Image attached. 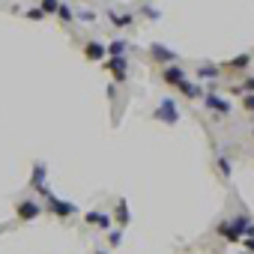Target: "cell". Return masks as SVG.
I'll return each instance as SVG.
<instances>
[{
	"label": "cell",
	"instance_id": "d6986e66",
	"mask_svg": "<svg viewBox=\"0 0 254 254\" xmlns=\"http://www.w3.org/2000/svg\"><path fill=\"white\" fill-rule=\"evenodd\" d=\"M215 168H218V177L221 180H230V159L227 156H218L215 159Z\"/></svg>",
	"mask_w": 254,
	"mask_h": 254
},
{
	"label": "cell",
	"instance_id": "52a82bcc",
	"mask_svg": "<svg viewBox=\"0 0 254 254\" xmlns=\"http://www.w3.org/2000/svg\"><path fill=\"white\" fill-rule=\"evenodd\" d=\"M105 69L114 75V81H117V84H123L126 78H129V72H126V57H111V60L105 63Z\"/></svg>",
	"mask_w": 254,
	"mask_h": 254
},
{
	"label": "cell",
	"instance_id": "e0dca14e",
	"mask_svg": "<svg viewBox=\"0 0 254 254\" xmlns=\"http://www.w3.org/2000/svg\"><path fill=\"white\" fill-rule=\"evenodd\" d=\"M45 177H48V168H45L42 162H36V165H33V180H30V186H33V189L45 186Z\"/></svg>",
	"mask_w": 254,
	"mask_h": 254
},
{
	"label": "cell",
	"instance_id": "277c9868",
	"mask_svg": "<svg viewBox=\"0 0 254 254\" xmlns=\"http://www.w3.org/2000/svg\"><path fill=\"white\" fill-rule=\"evenodd\" d=\"M162 81H165L168 87H180V84L186 81V69H183V66H177V63L162 66Z\"/></svg>",
	"mask_w": 254,
	"mask_h": 254
},
{
	"label": "cell",
	"instance_id": "9a60e30c",
	"mask_svg": "<svg viewBox=\"0 0 254 254\" xmlns=\"http://www.w3.org/2000/svg\"><path fill=\"white\" fill-rule=\"evenodd\" d=\"M108 21H111L117 30H123V27H132V24H135V15H117V12H108Z\"/></svg>",
	"mask_w": 254,
	"mask_h": 254
},
{
	"label": "cell",
	"instance_id": "f546056e",
	"mask_svg": "<svg viewBox=\"0 0 254 254\" xmlns=\"http://www.w3.org/2000/svg\"><path fill=\"white\" fill-rule=\"evenodd\" d=\"M251 135H254V129H251Z\"/></svg>",
	"mask_w": 254,
	"mask_h": 254
},
{
	"label": "cell",
	"instance_id": "2e32d148",
	"mask_svg": "<svg viewBox=\"0 0 254 254\" xmlns=\"http://www.w3.org/2000/svg\"><path fill=\"white\" fill-rule=\"evenodd\" d=\"M180 93H183V96H189V99H203V90H200L197 84H191L189 78L180 84Z\"/></svg>",
	"mask_w": 254,
	"mask_h": 254
},
{
	"label": "cell",
	"instance_id": "3957f363",
	"mask_svg": "<svg viewBox=\"0 0 254 254\" xmlns=\"http://www.w3.org/2000/svg\"><path fill=\"white\" fill-rule=\"evenodd\" d=\"M15 215H18V221H33V218L42 215V206H39L36 200H18Z\"/></svg>",
	"mask_w": 254,
	"mask_h": 254
},
{
	"label": "cell",
	"instance_id": "8fae6325",
	"mask_svg": "<svg viewBox=\"0 0 254 254\" xmlns=\"http://www.w3.org/2000/svg\"><path fill=\"white\" fill-rule=\"evenodd\" d=\"M251 66V54H239V57H233V60H227L221 69H236V72H245Z\"/></svg>",
	"mask_w": 254,
	"mask_h": 254
},
{
	"label": "cell",
	"instance_id": "6da1fadb",
	"mask_svg": "<svg viewBox=\"0 0 254 254\" xmlns=\"http://www.w3.org/2000/svg\"><path fill=\"white\" fill-rule=\"evenodd\" d=\"M156 120H162V123H168V126H174V123H180V111H177V105H174V99H171V96H165V99L159 102V111H156Z\"/></svg>",
	"mask_w": 254,
	"mask_h": 254
},
{
	"label": "cell",
	"instance_id": "4fadbf2b",
	"mask_svg": "<svg viewBox=\"0 0 254 254\" xmlns=\"http://www.w3.org/2000/svg\"><path fill=\"white\" fill-rule=\"evenodd\" d=\"M218 236H221L224 242H242V233H236V230L230 227V221H221V224H218Z\"/></svg>",
	"mask_w": 254,
	"mask_h": 254
},
{
	"label": "cell",
	"instance_id": "7402d4cb",
	"mask_svg": "<svg viewBox=\"0 0 254 254\" xmlns=\"http://www.w3.org/2000/svg\"><path fill=\"white\" fill-rule=\"evenodd\" d=\"M123 242V227H117V230H108V245L111 248H117Z\"/></svg>",
	"mask_w": 254,
	"mask_h": 254
},
{
	"label": "cell",
	"instance_id": "484cf974",
	"mask_svg": "<svg viewBox=\"0 0 254 254\" xmlns=\"http://www.w3.org/2000/svg\"><path fill=\"white\" fill-rule=\"evenodd\" d=\"M78 18H81V21H93V18H96V15H93V12H90V9H84V12H81V15H78Z\"/></svg>",
	"mask_w": 254,
	"mask_h": 254
},
{
	"label": "cell",
	"instance_id": "ac0fdd59",
	"mask_svg": "<svg viewBox=\"0 0 254 254\" xmlns=\"http://www.w3.org/2000/svg\"><path fill=\"white\" fill-rule=\"evenodd\" d=\"M126 48H129V42H126V39H114L111 45H105V51H108L111 57H123V54H126Z\"/></svg>",
	"mask_w": 254,
	"mask_h": 254
},
{
	"label": "cell",
	"instance_id": "cb8c5ba5",
	"mask_svg": "<svg viewBox=\"0 0 254 254\" xmlns=\"http://www.w3.org/2000/svg\"><path fill=\"white\" fill-rule=\"evenodd\" d=\"M242 108L254 114V93H248V96H242Z\"/></svg>",
	"mask_w": 254,
	"mask_h": 254
},
{
	"label": "cell",
	"instance_id": "f1b7e54d",
	"mask_svg": "<svg viewBox=\"0 0 254 254\" xmlns=\"http://www.w3.org/2000/svg\"><path fill=\"white\" fill-rule=\"evenodd\" d=\"M96 254H105V251H96Z\"/></svg>",
	"mask_w": 254,
	"mask_h": 254
},
{
	"label": "cell",
	"instance_id": "9c48e42d",
	"mask_svg": "<svg viewBox=\"0 0 254 254\" xmlns=\"http://www.w3.org/2000/svg\"><path fill=\"white\" fill-rule=\"evenodd\" d=\"M111 218H117V224H120V227L132 221V215H129V203H126L123 197L117 200V209H114V215H111Z\"/></svg>",
	"mask_w": 254,
	"mask_h": 254
},
{
	"label": "cell",
	"instance_id": "5bb4252c",
	"mask_svg": "<svg viewBox=\"0 0 254 254\" xmlns=\"http://www.w3.org/2000/svg\"><path fill=\"white\" fill-rule=\"evenodd\" d=\"M230 227H233L236 233H242V236H245V233H248V227H251V218H248L245 212H239V215H233V218H230Z\"/></svg>",
	"mask_w": 254,
	"mask_h": 254
},
{
	"label": "cell",
	"instance_id": "d4e9b609",
	"mask_svg": "<svg viewBox=\"0 0 254 254\" xmlns=\"http://www.w3.org/2000/svg\"><path fill=\"white\" fill-rule=\"evenodd\" d=\"M27 18H30V21H42V18H45V15H42V12H39V9H30V12H27Z\"/></svg>",
	"mask_w": 254,
	"mask_h": 254
},
{
	"label": "cell",
	"instance_id": "4316f807",
	"mask_svg": "<svg viewBox=\"0 0 254 254\" xmlns=\"http://www.w3.org/2000/svg\"><path fill=\"white\" fill-rule=\"evenodd\" d=\"M242 242H245V248H248V251H251V254H254V239H251V236H245V239H242Z\"/></svg>",
	"mask_w": 254,
	"mask_h": 254
},
{
	"label": "cell",
	"instance_id": "7a4b0ae2",
	"mask_svg": "<svg viewBox=\"0 0 254 254\" xmlns=\"http://www.w3.org/2000/svg\"><path fill=\"white\" fill-rule=\"evenodd\" d=\"M48 212H51V215H57V218H69V215H75V212H78V206L51 194V197H48Z\"/></svg>",
	"mask_w": 254,
	"mask_h": 254
},
{
	"label": "cell",
	"instance_id": "30bf717a",
	"mask_svg": "<svg viewBox=\"0 0 254 254\" xmlns=\"http://www.w3.org/2000/svg\"><path fill=\"white\" fill-rule=\"evenodd\" d=\"M84 54H87V60H102L108 51H105V45H102V42H96V39H93V42H87V45H84Z\"/></svg>",
	"mask_w": 254,
	"mask_h": 254
},
{
	"label": "cell",
	"instance_id": "83f0119b",
	"mask_svg": "<svg viewBox=\"0 0 254 254\" xmlns=\"http://www.w3.org/2000/svg\"><path fill=\"white\" fill-rule=\"evenodd\" d=\"M3 230H6V227H0V233H3Z\"/></svg>",
	"mask_w": 254,
	"mask_h": 254
},
{
	"label": "cell",
	"instance_id": "603a6c76",
	"mask_svg": "<svg viewBox=\"0 0 254 254\" xmlns=\"http://www.w3.org/2000/svg\"><path fill=\"white\" fill-rule=\"evenodd\" d=\"M57 15H60V21H66V24H69V21L75 18V12H72V9H69L66 3H60V6H57Z\"/></svg>",
	"mask_w": 254,
	"mask_h": 254
},
{
	"label": "cell",
	"instance_id": "ba28073f",
	"mask_svg": "<svg viewBox=\"0 0 254 254\" xmlns=\"http://www.w3.org/2000/svg\"><path fill=\"white\" fill-rule=\"evenodd\" d=\"M203 105H206L209 111H218V114H230V111H233V105H230L227 99L215 96V93H203Z\"/></svg>",
	"mask_w": 254,
	"mask_h": 254
},
{
	"label": "cell",
	"instance_id": "7c38bea8",
	"mask_svg": "<svg viewBox=\"0 0 254 254\" xmlns=\"http://www.w3.org/2000/svg\"><path fill=\"white\" fill-rule=\"evenodd\" d=\"M197 78H200V81H209V78L215 81V78H221V66H215V63H203V66L197 69Z\"/></svg>",
	"mask_w": 254,
	"mask_h": 254
},
{
	"label": "cell",
	"instance_id": "5b68a950",
	"mask_svg": "<svg viewBox=\"0 0 254 254\" xmlns=\"http://www.w3.org/2000/svg\"><path fill=\"white\" fill-rule=\"evenodd\" d=\"M84 221H87L90 227H99V230H111V224H114V218H111L108 212H102V209H90V212L84 215Z\"/></svg>",
	"mask_w": 254,
	"mask_h": 254
},
{
	"label": "cell",
	"instance_id": "44dd1931",
	"mask_svg": "<svg viewBox=\"0 0 254 254\" xmlns=\"http://www.w3.org/2000/svg\"><path fill=\"white\" fill-rule=\"evenodd\" d=\"M57 6H60V0H39V12H42V15L57 12Z\"/></svg>",
	"mask_w": 254,
	"mask_h": 254
},
{
	"label": "cell",
	"instance_id": "ffe728a7",
	"mask_svg": "<svg viewBox=\"0 0 254 254\" xmlns=\"http://www.w3.org/2000/svg\"><path fill=\"white\" fill-rule=\"evenodd\" d=\"M230 93H233V96H248V93H254V78H245V81L236 84Z\"/></svg>",
	"mask_w": 254,
	"mask_h": 254
},
{
	"label": "cell",
	"instance_id": "8992f818",
	"mask_svg": "<svg viewBox=\"0 0 254 254\" xmlns=\"http://www.w3.org/2000/svg\"><path fill=\"white\" fill-rule=\"evenodd\" d=\"M150 57H153V60H159L162 66H171V63H177V54H174L168 45H162V42L150 45Z\"/></svg>",
	"mask_w": 254,
	"mask_h": 254
}]
</instances>
